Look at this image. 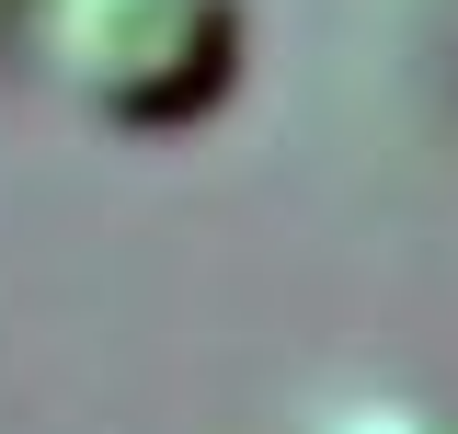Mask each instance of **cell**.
I'll return each mask as SVG.
<instances>
[{
    "mask_svg": "<svg viewBox=\"0 0 458 434\" xmlns=\"http://www.w3.org/2000/svg\"><path fill=\"white\" fill-rule=\"evenodd\" d=\"M57 104L114 138H183L241 92L252 12L241 0H23Z\"/></svg>",
    "mask_w": 458,
    "mask_h": 434,
    "instance_id": "cell-1",
    "label": "cell"
},
{
    "mask_svg": "<svg viewBox=\"0 0 458 434\" xmlns=\"http://www.w3.org/2000/svg\"><path fill=\"white\" fill-rule=\"evenodd\" d=\"M298 434H458V412L436 400V388L355 378V388H333V400H310V412H298Z\"/></svg>",
    "mask_w": 458,
    "mask_h": 434,
    "instance_id": "cell-2",
    "label": "cell"
}]
</instances>
